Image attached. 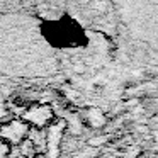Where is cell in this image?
<instances>
[{
  "label": "cell",
  "mask_w": 158,
  "mask_h": 158,
  "mask_svg": "<svg viewBox=\"0 0 158 158\" xmlns=\"http://www.w3.org/2000/svg\"><path fill=\"white\" fill-rule=\"evenodd\" d=\"M63 129H65V123H56V124H49L46 127V134H44V150H46V158H56L60 148V139L63 136Z\"/></svg>",
  "instance_id": "obj_4"
},
{
  "label": "cell",
  "mask_w": 158,
  "mask_h": 158,
  "mask_svg": "<svg viewBox=\"0 0 158 158\" xmlns=\"http://www.w3.org/2000/svg\"><path fill=\"white\" fill-rule=\"evenodd\" d=\"M29 133H31V127L22 119L9 121L4 126H0V138L7 141L10 146H19L26 138H29Z\"/></svg>",
  "instance_id": "obj_3"
},
{
  "label": "cell",
  "mask_w": 158,
  "mask_h": 158,
  "mask_svg": "<svg viewBox=\"0 0 158 158\" xmlns=\"http://www.w3.org/2000/svg\"><path fill=\"white\" fill-rule=\"evenodd\" d=\"M34 158H46V155H44V153H38Z\"/></svg>",
  "instance_id": "obj_8"
},
{
  "label": "cell",
  "mask_w": 158,
  "mask_h": 158,
  "mask_svg": "<svg viewBox=\"0 0 158 158\" xmlns=\"http://www.w3.org/2000/svg\"><path fill=\"white\" fill-rule=\"evenodd\" d=\"M4 116H7V107H5V99H4V95L0 94V119Z\"/></svg>",
  "instance_id": "obj_7"
},
{
  "label": "cell",
  "mask_w": 158,
  "mask_h": 158,
  "mask_svg": "<svg viewBox=\"0 0 158 158\" xmlns=\"http://www.w3.org/2000/svg\"><path fill=\"white\" fill-rule=\"evenodd\" d=\"M58 72L46 24L29 14H0V75L44 78Z\"/></svg>",
  "instance_id": "obj_1"
},
{
  "label": "cell",
  "mask_w": 158,
  "mask_h": 158,
  "mask_svg": "<svg viewBox=\"0 0 158 158\" xmlns=\"http://www.w3.org/2000/svg\"><path fill=\"white\" fill-rule=\"evenodd\" d=\"M19 151H21V155L26 158H34L36 155H38L36 153V143L31 138H26V139L19 144Z\"/></svg>",
  "instance_id": "obj_5"
},
{
  "label": "cell",
  "mask_w": 158,
  "mask_h": 158,
  "mask_svg": "<svg viewBox=\"0 0 158 158\" xmlns=\"http://www.w3.org/2000/svg\"><path fill=\"white\" fill-rule=\"evenodd\" d=\"M10 155H12V146L0 138V158H10Z\"/></svg>",
  "instance_id": "obj_6"
},
{
  "label": "cell",
  "mask_w": 158,
  "mask_h": 158,
  "mask_svg": "<svg viewBox=\"0 0 158 158\" xmlns=\"http://www.w3.org/2000/svg\"><path fill=\"white\" fill-rule=\"evenodd\" d=\"M53 109L51 106L46 104H36V106L29 107L22 116V121L29 124V127H36V129H46L49 124H53Z\"/></svg>",
  "instance_id": "obj_2"
}]
</instances>
